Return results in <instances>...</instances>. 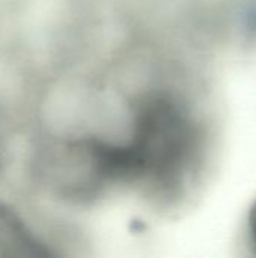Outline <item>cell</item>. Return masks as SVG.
<instances>
[{"label":"cell","mask_w":256,"mask_h":258,"mask_svg":"<svg viewBox=\"0 0 256 258\" xmlns=\"http://www.w3.org/2000/svg\"><path fill=\"white\" fill-rule=\"evenodd\" d=\"M249 234H250V243L256 252V201L252 204L249 212Z\"/></svg>","instance_id":"cell-1"}]
</instances>
